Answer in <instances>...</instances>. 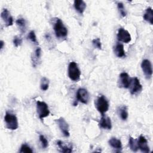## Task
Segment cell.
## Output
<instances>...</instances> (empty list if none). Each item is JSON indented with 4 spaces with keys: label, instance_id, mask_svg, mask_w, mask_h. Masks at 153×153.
<instances>
[{
    "label": "cell",
    "instance_id": "1",
    "mask_svg": "<svg viewBox=\"0 0 153 153\" xmlns=\"http://www.w3.org/2000/svg\"><path fill=\"white\" fill-rule=\"evenodd\" d=\"M4 121L5 122L6 127L8 129L14 130H16L19 127V123L17 117L11 112H6L4 117Z\"/></svg>",
    "mask_w": 153,
    "mask_h": 153
},
{
    "label": "cell",
    "instance_id": "2",
    "mask_svg": "<svg viewBox=\"0 0 153 153\" xmlns=\"http://www.w3.org/2000/svg\"><path fill=\"white\" fill-rule=\"evenodd\" d=\"M54 30L58 38H65L68 35V29L60 19H57L54 25Z\"/></svg>",
    "mask_w": 153,
    "mask_h": 153
},
{
    "label": "cell",
    "instance_id": "3",
    "mask_svg": "<svg viewBox=\"0 0 153 153\" xmlns=\"http://www.w3.org/2000/svg\"><path fill=\"white\" fill-rule=\"evenodd\" d=\"M68 76L69 78L74 81H78L80 79L81 71L77 63L75 62H71L68 66Z\"/></svg>",
    "mask_w": 153,
    "mask_h": 153
},
{
    "label": "cell",
    "instance_id": "4",
    "mask_svg": "<svg viewBox=\"0 0 153 153\" xmlns=\"http://www.w3.org/2000/svg\"><path fill=\"white\" fill-rule=\"evenodd\" d=\"M95 106L97 110L102 115H103L109 109V103L103 95H100L95 102Z\"/></svg>",
    "mask_w": 153,
    "mask_h": 153
},
{
    "label": "cell",
    "instance_id": "5",
    "mask_svg": "<svg viewBox=\"0 0 153 153\" xmlns=\"http://www.w3.org/2000/svg\"><path fill=\"white\" fill-rule=\"evenodd\" d=\"M36 111L41 120H42L50 114V110L47 104L42 101L38 100L36 102Z\"/></svg>",
    "mask_w": 153,
    "mask_h": 153
},
{
    "label": "cell",
    "instance_id": "6",
    "mask_svg": "<svg viewBox=\"0 0 153 153\" xmlns=\"http://www.w3.org/2000/svg\"><path fill=\"white\" fill-rule=\"evenodd\" d=\"M130 89V92L132 95H137L139 94L142 90V86L137 77L132 78L128 87Z\"/></svg>",
    "mask_w": 153,
    "mask_h": 153
},
{
    "label": "cell",
    "instance_id": "7",
    "mask_svg": "<svg viewBox=\"0 0 153 153\" xmlns=\"http://www.w3.org/2000/svg\"><path fill=\"white\" fill-rule=\"evenodd\" d=\"M141 68L146 78L148 79H150L152 75V68L151 62L148 59L143 60L141 63Z\"/></svg>",
    "mask_w": 153,
    "mask_h": 153
},
{
    "label": "cell",
    "instance_id": "8",
    "mask_svg": "<svg viewBox=\"0 0 153 153\" xmlns=\"http://www.w3.org/2000/svg\"><path fill=\"white\" fill-rule=\"evenodd\" d=\"M56 122L63 135L66 137H69L70 136L69 127L66 120L63 117H60L56 120Z\"/></svg>",
    "mask_w": 153,
    "mask_h": 153
},
{
    "label": "cell",
    "instance_id": "9",
    "mask_svg": "<svg viewBox=\"0 0 153 153\" xmlns=\"http://www.w3.org/2000/svg\"><path fill=\"white\" fill-rule=\"evenodd\" d=\"M76 97L78 101L84 104H87L90 99V96L88 91L83 88H80L78 90Z\"/></svg>",
    "mask_w": 153,
    "mask_h": 153
},
{
    "label": "cell",
    "instance_id": "10",
    "mask_svg": "<svg viewBox=\"0 0 153 153\" xmlns=\"http://www.w3.org/2000/svg\"><path fill=\"white\" fill-rule=\"evenodd\" d=\"M117 36L118 41L124 43H128L129 42H130L131 39V35L129 32L127 30L122 27L118 29Z\"/></svg>",
    "mask_w": 153,
    "mask_h": 153
},
{
    "label": "cell",
    "instance_id": "11",
    "mask_svg": "<svg viewBox=\"0 0 153 153\" xmlns=\"http://www.w3.org/2000/svg\"><path fill=\"white\" fill-rule=\"evenodd\" d=\"M1 17L4 21V22L5 24V26L7 27L12 26L13 24V19L10 13V11L7 9L4 8L2 10L1 14Z\"/></svg>",
    "mask_w": 153,
    "mask_h": 153
},
{
    "label": "cell",
    "instance_id": "12",
    "mask_svg": "<svg viewBox=\"0 0 153 153\" xmlns=\"http://www.w3.org/2000/svg\"><path fill=\"white\" fill-rule=\"evenodd\" d=\"M120 86L125 88H128L131 81V78L130 77L128 74L126 72H122L119 76Z\"/></svg>",
    "mask_w": 153,
    "mask_h": 153
},
{
    "label": "cell",
    "instance_id": "13",
    "mask_svg": "<svg viewBox=\"0 0 153 153\" xmlns=\"http://www.w3.org/2000/svg\"><path fill=\"white\" fill-rule=\"evenodd\" d=\"M137 143L138 149H139L142 152L148 153L150 152L149 146L148 145V141L144 136H140Z\"/></svg>",
    "mask_w": 153,
    "mask_h": 153
},
{
    "label": "cell",
    "instance_id": "14",
    "mask_svg": "<svg viewBox=\"0 0 153 153\" xmlns=\"http://www.w3.org/2000/svg\"><path fill=\"white\" fill-rule=\"evenodd\" d=\"M41 49L40 47H38L35 49V50L33 52L31 56V60L33 67L36 68L38 65H39L41 62Z\"/></svg>",
    "mask_w": 153,
    "mask_h": 153
},
{
    "label": "cell",
    "instance_id": "15",
    "mask_svg": "<svg viewBox=\"0 0 153 153\" xmlns=\"http://www.w3.org/2000/svg\"><path fill=\"white\" fill-rule=\"evenodd\" d=\"M99 124L101 128L104 129L111 130L112 128V122L110 118L104 114L102 115V118Z\"/></svg>",
    "mask_w": 153,
    "mask_h": 153
},
{
    "label": "cell",
    "instance_id": "16",
    "mask_svg": "<svg viewBox=\"0 0 153 153\" xmlns=\"http://www.w3.org/2000/svg\"><path fill=\"white\" fill-rule=\"evenodd\" d=\"M74 7L80 14H82L86 8V4L82 0H75L74 1Z\"/></svg>",
    "mask_w": 153,
    "mask_h": 153
},
{
    "label": "cell",
    "instance_id": "17",
    "mask_svg": "<svg viewBox=\"0 0 153 153\" xmlns=\"http://www.w3.org/2000/svg\"><path fill=\"white\" fill-rule=\"evenodd\" d=\"M114 53L118 57H123L126 56L124 46L122 44L118 42L114 47Z\"/></svg>",
    "mask_w": 153,
    "mask_h": 153
},
{
    "label": "cell",
    "instance_id": "18",
    "mask_svg": "<svg viewBox=\"0 0 153 153\" xmlns=\"http://www.w3.org/2000/svg\"><path fill=\"white\" fill-rule=\"evenodd\" d=\"M108 143L111 146H112L113 148L116 149H122V143L120 139H118L116 137H111Z\"/></svg>",
    "mask_w": 153,
    "mask_h": 153
},
{
    "label": "cell",
    "instance_id": "19",
    "mask_svg": "<svg viewBox=\"0 0 153 153\" xmlns=\"http://www.w3.org/2000/svg\"><path fill=\"white\" fill-rule=\"evenodd\" d=\"M57 145L59 147L60 151L62 152L65 153H68V152H71L72 151V146H68L66 145L65 143L61 140H58L57 142Z\"/></svg>",
    "mask_w": 153,
    "mask_h": 153
},
{
    "label": "cell",
    "instance_id": "20",
    "mask_svg": "<svg viewBox=\"0 0 153 153\" xmlns=\"http://www.w3.org/2000/svg\"><path fill=\"white\" fill-rule=\"evenodd\" d=\"M143 19L148 22L151 25L153 23V12L152 9L151 7H148L146 9L145 14H143Z\"/></svg>",
    "mask_w": 153,
    "mask_h": 153
},
{
    "label": "cell",
    "instance_id": "21",
    "mask_svg": "<svg viewBox=\"0 0 153 153\" xmlns=\"http://www.w3.org/2000/svg\"><path fill=\"white\" fill-rule=\"evenodd\" d=\"M16 24L21 33H23L26 32L27 28L26 21L23 18H19L16 20Z\"/></svg>",
    "mask_w": 153,
    "mask_h": 153
},
{
    "label": "cell",
    "instance_id": "22",
    "mask_svg": "<svg viewBox=\"0 0 153 153\" xmlns=\"http://www.w3.org/2000/svg\"><path fill=\"white\" fill-rule=\"evenodd\" d=\"M119 114L121 117V118L123 120H126L128 118V111L127 108L126 106H123L120 108L119 109Z\"/></svg>",
    "mask_w": 153,
    "mask_h": 153
},
{
    "label": "cell",
    "instance_id": "23",
    "mask_svg": "<svg viewBox=\"0 0 153 153\" xmlns=\"http://www.w3.org/2000/svg\"><path fill=\"white\" fill-rule=\"evenodd\" d=\"M49 87V80L46 77L44 76L41 79L40 88L43 91H46Z\"/></svg>",
    "mask_w": 153,
    "mask_h": 153
},
{
    "label": "cell",
    "instance_id": "24",
    "mask_svg": "<svg viewBox=\"0 0 153 153\" xmlns=\"http://www.w3.org/2000/svg\"><path fill=\"white\" fill-rule=\"evenodd\" d=\"M129 146L131 151L134 152H136L138 150L137 143L136 140H134L132 137H130L129 138Z\"/></svg>",
    "mask_w": 153,
    "mask_h": 153
},
{
    "label": "cell",
    "instance_id": "25",
    "mask_svg": "<svg viewBox=\"0 0 153 153\" xmlns=\"http://www.w3.org/2000/svg\"><path fill=\"white\" fill-rule=\"evenodd\" d=\"M19 152L21 153H32L33 152V150L29 145L25 143L22 145Z\"/></svg>",
    "mask_w": 153,
    "mask_h": 153
},
{
    "label": "cell",
    "instance_id": "26",
    "mask_svg": "<svg viewBox=\"0 0 153 153\" xmlns=\"http://www.w3.org/2000/svg\"><path fill=\"white\" fill-rule=\"evenodd\" d=\"M117 7H118V11H119L120 13L121 14V15L122 16V17H126L127 13H126V11L125 10V7H124L123 4L122 2H118Z\"/></svg>",
    "mask_w": 153,
    "mask_h": 153
},
{
    "label": "cell",
    "instance_id": "27",
    "mask_svg": "<svg viewBox=\"0 0 153 153\" xmlns=\"http://www.w3.org/2000/svg\"><path fill=\"white\" fill-rule=\"evenodd\" d=\"M39 141L41 143L42 148H47L48 146V140H47V139L45 137V136L42 134H41V135H39Z\"/></svg>",
    "mask_w": 153,
    "mask_h": 153
},
{
    "label": "cell",
    "instance_id": "28",
    "mask_svg": "<svg viewBox=\"0 0 153 153\" xmlns=\"http://www.w3.org/2000/svg\"><path fill=\"white\" fill-rule=\"evenodd\" d=\"M28 38L33 43L36 44H38V41H37V39H36V35L35 33V32L33 30H31L29 35H28Z\"/></svg>",
    "mask_w": 153,
    "mask_h": 153
},
{
    "label": "cell",
    "instance_id": "29",
    "mask_svg": "<svg viewBox=\"0 0 153 153\" xmlns=\"http://www.w3.org/2000/svg\"><path fill=\"white\" fill-rule=\"evenodd\" d=\"M92 44L94 45V47L95 48H98L99 50H101L102 49V43L101 41L100 40V38H95L94 39L92 40Z\"/></svg>",
    "mask_w": 153,
    "mask_h": 153
},
{
    "label": "cell",
    "instance_id": "30",
    "mask_svg": "<svg viewBox=\"0 0 153 153\" xmlns=\"http://www.w3.org/2000/svg\"><path fill=\"white\" fill-rule=\"evenodd\" d=\"M22 43V39L20 37H19L18 36H16L14 37L13 44L15 47H18L19 46L21 45Z\"/></svg>",
    "mask_w": 153,
    "mask_h": 153
},
{
    "label": "cell",
    "instance_id": "31",
    "mask_svg": "<svg viewBox=\"0 0 153 153\" xmlns=\"http://www.w3.org/2000/svg\"><path fill=\"white\" fill-rule=\"evenodd\" d=\"M1 50H2L3 48V47H4V42L3 41H1Z\"/></svg>",
    "mask_w": 153,
    "mask_h": 153
}]
</instances>
